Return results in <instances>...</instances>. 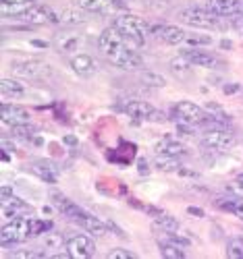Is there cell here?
<instances>
[{
  "mask_svg": "<svg viewBox=\"0 0 243 259\" xmlns=\"http://www.w3.org/2000/svg\"><path fill=\"white\" fill-rule=\"evenodd\" d=\"M98 48L115 67L123 71H137L144 64V58L137 48L131 46L115 27L102 29V33L98 35Z\"/></svg>",
  "mask_w": 243,
  "mask_h": 259,
  "instance_id": "obj_1",
  "label": "cell"
},
{
  "mask_svg": "<svg viewBox=\"0 0 243 259\" xmlns=\"http://www.w3.org/2000/svg\"><path fill=\"white\" fill-rule=\"evenodd\" d=\"M52 203L56 205V209L64 215V218H69L71 222L81 226L85 232H90L92 236H104L108 232V224L106 222L98 220L96 215H92L90 211H85L83 207L73 203L69 197L60 195V193H52Z\"/></svg>",
  "mask_w": 243,
  "mask_h": 259,
  "instance_id": "obj_2",
  "label": "cell"
},
{
  "mask_svg": "<svg viewBox=\"0 0 243 259\" xmlns=\"http://www.w3.org/2000/svg\"><path fill=\"white\" fill-rule=\"evenodd\" d=\"M206 114H208L206 108L197 106V104H193V102H189V100H183V102L172 104V106H170V112H168V116H170L177 124H179V128H181V131H185V133H193L195 126H202Z\"/></svg>",
  "mask_w": 243,
  "mask_h": 259,
  "instance_id": "obj_3",
  "label": "cell"
},
{
  "mask_svg": "<svg viewBox=\"0 0 243 259\" xmlns=\"http://www.w3.org/2000/svg\"><path fill=\"white\" fill-rule=\"evenodd\" d=\"M113 27L129 41L131 46L142 48L146 44V33H148V23L137 17V15H131V13H121L115 17L113 21Z\"/></svg>",
  "mask_w": 243,
  "mask_h": 259,
  "instance_id": "obj_4",
  "label": "cell"
},
{
  "mask_svg": "<svg viewBox=\"0 0 243 259\" xmlns=\"http://www.w3.org/2000/svg\"><path fill=\"white\" fill-rule=\"evenodd\" d=\"M33 222L36 218H31V215H17V218L7 220L3 228H0V243H3V247L9 249L33 236Z\"/></svg>",
  "mask_w": 243,
  "mask_h": 259,
  "instance_id": "obj_5",
  "label": "cell"
},
{
  "mask_svg": "<svg viewBox=\"0 0 243 259\" xmlns=\"http://www.w3.org/2000/svg\"><path fill=\"white\" fill-rule=\"evenodd\" d=\"M179 19H181V23L189 27H197V29L220 27V17L212 9H204V7H187L179 13Z\"/></svg>",
  "mask_w": 243,
  "mask_h": 259,
  "instance_id": "obj_6",
  "label": "cell"
},
{
  "mask_svg": "<svg viewBox=\"0 0 243 259\" xmlns=\"http://www.w3.org/2000/svg\"><path fill=\"white\" fill-rule=\"evenodd\" d=\"M15 21H23L27 25H54L60 21L58 13L48 7V5H29L23 13H19L17 17H13Z\"/></svg>",
  "mask_w": 243,
  "mask_h": 259,
  "instance_id": "obj_7",
  "label": "cell"
},
{
  "mask_svg": "<svg viewBox=\"0 0 243 259\" xmlns=\"http://www.w3.org/2000/svg\"><path fill=\"white\" fill-rule=\"evenodd\" d=\"M11 71L29 81H44L52 75V69L42 60H15L11 62Z\"/></svg>",
  "mask_w": 243,
  "mask_h": 259,
  "instance_id": "obj_8",
  "label": "cell"
},
{
  "mask_svg": "<svg viewBox=\"0 0 243 259\" xmlns=\"http://www.w3.org/2000/svg\"><path fill=\"white\" fill-rule=\"evenodd\" d=\"M200 143L210 152H229L235 145V137L229 133V128H204Z\"/></svg>",
  "mask_w": 243,
  "mask_h": 259,
  "instance_id": "obj_9",
  "label": "cell"
},
{
  "mask_svg": "<svg viewBox=\"0 0 243 259\" xmlns=\"http://www.w3.org/2000/svg\"><path fill=\"white\" fill-rule=\"evenodd\" d=\"M64 251L69 253L71 259H90L96 255V243L90 232H79V234H73L67 241Z\"/></svg>",
  "mask_w": 243,
  "mask_h": 259,
  "instance_id": "obj_10",
  "label": "cell"
},
{
  "mask_svg": "<svg viewBox=\"0 0 243 259\" xmlns=\"http://www.w3.org/2000/svg\"><path fill=\"white\" fill-rule=\"evenodd\" d=\"M123 112L129 114L131 118H135V120H162L164 118V114L160 110H156V106L142 102V100L123 102Z\"/></svg>",
  "mask_w": 243,
  "mask_h": 259,
  "instance_id": "obj_11",
  "label": "cell"
},
{
  "mask_svg": "<svg viewBox=\"0 0 243 259\" xmlns=\"http://www.w3.org/2000/svg\"><path fill=\"white\" fill-rule=\"evenodd\" d=\"M0 209H3L5 220L17 218V215H33V207L29 203H25L23 199H19L15 193L9 197H0Z\"/></svg>",
  "mask_w": 243,
  "mask_h": 259,
  "instance_id": "obj_12",
  "label": "cell"
},
{
  "mask_svg": "<svg viewBox=\"0 0 243 259\" xmlns=\"http://www.w3.org/2000/svg\"><path fill=\"white\" fill-rule=\"evenodd\" d=\"M0 120H3L5 126H15V124H25L31 120V112L23 106L17 104H9L5 102L3 108H0Z\"/></svg>",
  "mask_w": 243,
  "mask_h": 259,
  "instance_id": "obj_13",
  "label": "cell"
},
{
  "mask_svg": "<svg viewBox=\"0 0 243 259\" xmlns=\"http://www.w3.org/2000/svg\"><path fill=\"white\" fill-rule=\"evenodd\" d=\"M179 56H183L191 67H202V69H216L218 67V58L214 56V54H210V52H204V50H200V48H185V50H181V54Z\"/></svg>",
  "mask_w": 243,
  "mask_h": 259,
  "instance_id": "obj_14",
  "label": "cell"
},
{
  "mask_svg": "<svg viewBox=\"0 0 243 259\" xmlns=\"http://www.w3.org/2000/svg\"><path fill=\"white\" fill-rule=\"evenodd\" d=\"M154 152L156 156H175V158H183L187 156V147L183 141L172 139V137H164L154 145Z\"/></svg>",
  "mask_w": 243,
  "mask_h": 259,
  "instance_id": "obj_15",
  "label": "cell"
},
{
  "mask_svg": "<svg viewBox=\"0 0 243 259\" xmlns=\"http://www.w3.org/2000/svg\"><path fill=\"white\" fill-rule=\"evenodd\" d=\"M29 170H31L33 177H38V179L44 181V183L54 185V183L58 181V170H56V166H54L52 162H48V160H36V162H31V164H29Z\"/></svg>",
  "mask_w": 243,
  "mask_h": 259,
  "instance_id": "obj_16",
  "label": "cell"
},
{
  "mask_svg": "<svg viewBox=\"0 0 243 259\" xmlns=\"http://www.w3.org/2000/svg\"><path fill=\"white\" fill-rule=\"evenodd\" d=\"M69 64H71L73 73H77L79 77H92L96 73V60L90 54H85V52L73 54L71 60H69Z\"/></svg>",
  "mask_w": 243,
  "mask_h": 259,
  "instance_id": "obj_17",
  "label": "cell"
},
{
  "mask_svg": "<svg viewBox=\"0 0 243 259\" xmlns=\"http://www.w3.org/2000/svg\"><path fill=\"white\" fill-rule=\"evenodd\" d=\"M158 35H160V39L164 41V44H168V46H181L183 41L187 39L185 29L177 27V25H162L158 29Z\"/></svg>",
  "mask_w": 243,
  "mask_h": 259,
  "instance_id": "obj_18",
  "label": "cell"
},
{
  "mask_svg": "<svg viewBox=\"0 0 243 259\" xmlns=\"http://www.w3.org/2000/svg\"><path fill=\"white\" fill-rule=\"evenodd\" d=\"M75 7L83 13H106L115 9V0H75Z\"/></svg>",
  "mask_w": 243,
  "mask_h": 259,
  "instance_id": "obj_19",
  "label": "cell"
},
{
  "mask_svg": "<svg viewBox=\"0 0 243 259\" xmlns=\"http://www.w3.org/2000/svg\"><path fill=\"white\" fill-rule=\"evenodd\" d=\"M0 94H3L5 98H13V100H19L25 96V85L17 81V79H9L5 77L3 83H0Z\"/></svg>",
  "mask_w": 243,
  "mask_h": 259,
  "instance_id": "obj_20",
  "label": "cell"
},
{
  "mask_svg": "<svg viewBox=\"0 0 243 259\" xmlns=\"http://www.w3.org/2000/svg\"><path fill=\"white\" fill-rule=\"evenodd\" d=\"M154 224H156V228L162 230L164 234H179V222H177L168 213H156Z\"/></svg>",
  "mask_w": 243,
  "mask_h": 259,
  "instance_id": "obj_21",
  "label": "cell"
},
{
  "mask_svg": "<svg viewBox=\"0 0 243 259\" xmlns=\"http://www.w3.org/2000/svg\"><path fill=\"white\" fill-rule=\"evenodd\" d=\"M154 166H156L160 172H179L183 168L181 158H175V156H156Z\"/></svg>",
  "mask_w": 243,
  "mask_h": 259,
  "instance_id": "obj_22",
  "label": "cell"
},
{
  "mask_svg": "<svg viewBox=\"0 0 243 259\" xmlns=\"http://www.w3.org/2000/svg\"><path fill=\"white\" fill-rule=\"evenodd\" d=\"M158 249H160V255L162 257H166V259H183L185 257V251L181 249V245L179 243H175V241H160L158 243Z\"/></svg>",
  "mask_w": 243,
  "mask_h": 259,
  "instance_id": "obj_23",
  "label": "cell"
},
{
  "mask_svg": "<svg viewBox=\"0 0 243 259\" xmlns=\"http://www.w3.org/2000/svg\"><path fill=\"white\" fill-rule=\"evenodd\" d=\"M218 205L223 207L225 211H231L233 215H237L239 220H243V197H227V199H220Z\"/></svg>",
  "mask_w": 243,
  "mask_h": 259,
  "instance_id": "obj_24",
  "label": "cell"
},
{
  "mask_svg": "<svg viewBox=\"0 0 243 259\" xmlns=\"http://www.w3.org/2000/svg\"><path fill=\"white\" fill-rule=\"evenodd\" d=\"M210 9L218 17H233L235 15V0H210Z\"/></svg>",
  "mask_w": 243,
  "mask_h": 259,
  "instance_id": "obj_25",
  "label": "cell"
},
{
  "mask_svg": "<svg viewBox=\"0 0 243 259\" xmlns=\"http://www.w3.org/2000/svg\"><path fill=\"white\" fill-rule=\"evenodd\" d=\"M11 135L15 139H21V141H29L33 135H36V126L31 122H25V124H15L11 126Z\"/></svg>",
  "mask_w": 243,
  "mask_h": 259,
  "instance_id": "obj_26",
  "label": "cell"
},
{
  "mask_svg": "<svg viewBox=\"0 0 243 259\" xmlns=\"http://www.w3.org/2000/svg\"><path fill=\"white\" fill-rule=\"evenodd\" d=\"M227 255L233 257V259H243V234L229 239V243H227Z\"/></svg>",
  "mask_w": 243,
  "mask_h": 259,
  "instance_id": "obj_27",
  "label": "cell"
},
{
  "mask_svg": "<svg viewBox=\"0 0 243 259\" xmlns=\"http://www.w3.org/2000/svg\"><path fill=\"white\" fill-rule=\"evenodd\" d=\"M11 257L13 259H44V257H50V255L42 249H19V251H13Z\"/></svg>",
  "mask_w": 243,
  "mask_h": 259,
  "instance_id": "obj_28",
  "label": "cell"
},
{
  "mask_svg": "<svg viewBox=\"0 0 243 259\" xmlns=\"http://www.w3.org/2000/svg\"><path fill=\"white\" fill-rule=\"evenodd\" d=\"M206 112L208 114H212L216 120H220V122H225L227 126H231V116L220 108V104H214V102H210V104H206Z\"/></svg>",
  "mask_w": 243,
  "mask_h": 259,
  "instance_id": "obj_29",
  "label": "cell"
},
{
  "mask_svg": "<svg viewBox=\"0 0 243 259\" xmlns=\"http://www.w3.org/2000/svg\"><path fill=\"white\" fill-rule=\"evenodd\" d=\"M106 259H137V253L129 251V249L117 247V249H110V251L106 253Z\"/></svg>",
  "mask_w": 243,
  "mask_h": 259,
  "instance_id": "obj_30",
  "label": "cell"
},
{
  "mask_svg": "<svg viewBox=\"0 0 243 259\" xmlns=\"http://www.w3.org/2000/svg\"><path fill=\"white\" fill-rule=\"evenodd\" d=\"M142 81L146 85H152V88H162L164 85V79L158 73H154V71H144L142 73Z\"/></svg>",
  "mask_w": 243,
  "mask_h": 259,
  "instance_id": "obj_31",
  "label": "cell"
},
{
  "mask_svg": "<svg viewBox=\"0 0 243 259\" xmlns=\"http://www.w3.org/2000/svg\"><path fill=\"white\" fill-rule=\"evenodd\" d=\"M170 69H172L177 75H185V73H189L191 64H189L183 56H177V58H172V60H170Z\"/></svg>",
  "mask_w": 243,
  "mask_h": 259,
  "instance_id": "obj_32",
  "label": "cell"
},
{
  "mask_svg": "<svg viewBox=\"0 0 243 259\" xmlns=\"http://www.w3.org/2000/svg\"><path fill=\"white\" fill-rule=\"evenodd\" d=\"M229 191H231V195H235V197H243V172L231 181Z\"/></svg>",
  "mask_w": 243,
  "mask_h": 259,
  "instance_id": "obj_33",
  "label": "cell"
},
{
  "mask_svg": "<svg viewBox=\"0 0 243 259\" xmlns=\"http://www.w3.org/2000/svg\"><path fill=\"white\" fill-rule=\"evenodd\" d=\"M187 44H191L193 48H197V46H208V44H212V39L208 37V35H187Z\"/></svg>",
  "mask_w": 243,
  "mask_h": 259,
  "instance_id": "obj_34",
  "label": "cell"
},
{
  "mask_svg": "<svg viewBox=\"0 0 243 259\" xmlns=\"http://www.w3.org/2000/svg\"><path fill=\"white\" fill-rule=\"evenodd\" d=\"M46 249L50 251V249H56V247H60L62 245V241H60V236L58 234H52V236H46Z\"/></svg>",
  "mask_w": 243,
  "mask_h": 259,
  "instance_id": "obj_35",
  "label": "cell"
},
{
  "mask_svg": "<svg viewBox=\"0 0 243 259\" xmlns=\"http://www.w3.org/2000/svg\"><path fill=\"white\" fill-rule=\"evenodd\" d=\"M33 0H3V7H29Z\"/></svg>",
  "mask_w": 243,
  "mask_h": 259,
  "instance_id": "obj_36",
  "label": "cell"
},
{
  "mask_svg": "<svg viewBox=\"0 0 243 259\" xmlns=\"http://www.w3.org/2000/svg\"><path fill=\"white\" fill-rule=\"evenodd\" d=\"M231 19H233V27L239 33H243V15H237V17H231Z\"/></svg>",
  "mask_w": 243,
  "mask_h": 259,
  "instance_id": "obj_37",
  "label": "cell"
},
{
  "mask_svg": "<svg viewBox=\"0 0 243 259\" xmlns=\"http://www.w3.org/2000/svg\"><path fill=\"white\" fill-rule=\"evenodd\" d=\"M237 90H239V85H237V83H233V85H225V94H229V96H233Z\"/></svg>",
  "mask_w": 243,
  "mask_h": 259,
  "instance_id": "obj_38",
  "label": "cell"
},
{
  "mask_svg": "<svg viewBox=\"0 0 243 259\" xmlns=\"http://www.w3.org/2000/svg\"><path fill=\"white\" fill-rule=\"evenodd\" d=\"M140 172H142V175H148V172H150V166L146 164V160H140Z\"/></svg>",
  "mask_w": 243,
  "mask_h": 259,
  "instance_id": "obj_39",
  "label": "cell"
},
{
  "mask_svg": "<svg viewBox=\"0 0 243 259\" xmlns=\"http://www.w3.org/2000/svg\"><path fill=\"white\" fill-rule=\"evenodd\" d=\"M64 143H67V145H71V147H73V145H77V139H75L73 135H67V137H64Z\"/></svg>",
  "mask_w": 243,
  "mask_h": 259,
  "instance_id": "obj_40",
  "label": "cell"
},
{
  "mask_svg": "<svg viewBox=\"0 0 243 259\" xmlns=\"http://www.w3.org/2000/svg\"><path fill=\"white\" fill-rule=\"evenodd\" d=\"M189 213H191V215H200V218L204 215V211H202L200 207H189Z\"/></svg>",
  "mask_w": 243,
  "mask_h": 259,
  "instance_id": "obj_41",
  "label": "cell"
}]
</instances>
